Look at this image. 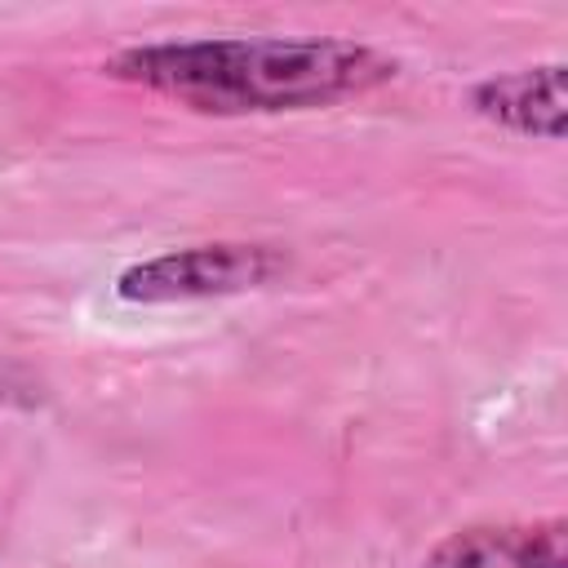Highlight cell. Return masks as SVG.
Wrapping results in <instances>:
<instances>
[{
	"mask_svg": "<svg viewBox=\"0 0 568 568\" xmlns=\"http://www.w3.org/2000/svg\"><path fill=\"white\" fill-rule=\"evenodd\" d=\"M564 62H541L524 71L488 75L470 89V111L497 129L559 142L568 129V98H564Z\"/></svg>",
	"mask_w": 568,
	"mask_h": 568,
	"instance_id": "277c9868",
	"label": "cell"
},
{
	"mask_svg": "<svg viewBox=\"0 0 568 568\" xmlns=\"http://www.w3.org/2000/svg\"><path fill=\"white\" fill-rule=\"evenodd\" d=\"M417 568H568V519L470 524L435 541Z\"/></svg>",
	"mask_w": 568,
	"mask_h": 568,
	"instance_id": "3957f363",
	"label": "cell"
},
{
	"mask_svg": "<svg viewBox=\"0 0 568 568\" xmlns=\"http://www.w3.org/2000/svg\"><path fill=\"white\" fill-rule=\"evenodd\" d=\"M102 75L200 115H280L364 98L399 67L346 36H204L129 44L102 62Z\"/></svg>",
	"mask_w": 568,
	"mask_h": 568,
	"instance_id": "6da1fadb",
	"label": "cell"
},
{
	"mask_svg": "<svg viewBox=\"0 0 568 568\" xmlns=\"http://www.w3.org/2000/svg\"><path fill=\"white\" fill-rule=\"evenodd\" d=\"M284 271H288V253L275 244H244V240L186 244V248H164L146 262L124 266L115 275V297L133 306L204 302V297L266 288Z\"/></svg>",
	"mask_w": 568,
	"mask_h": 568,
	"instance_id": "7a4b0ae2",
	"label": "cell"
}]
</instances>
